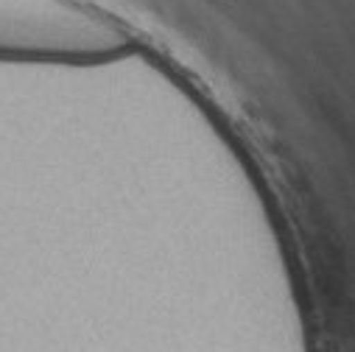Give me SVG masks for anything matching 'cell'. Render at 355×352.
I'll list each match as a JSON object with an SVG mask.
<instances>
[{
    "instance_id": "cell-1",
    "label": "cell",
    "mask_w": 355,
    "mask_h": 352,
    "mask_svg": "<svg viewBox=\"0 0 355 352\" xmlns=\"http://www.w3.org/2000/svg\"><path fill=\"white\" fill-rule=\"evenodd\" d=\"M123 48V31L73 0H0V59L93 62Z\"/></svg>"
}]
</instances>
